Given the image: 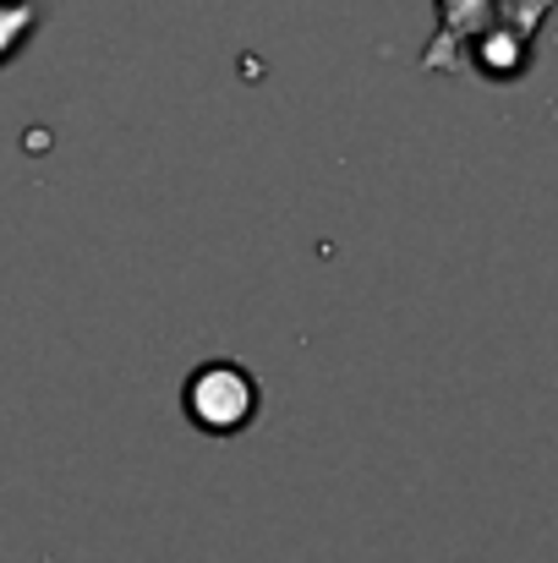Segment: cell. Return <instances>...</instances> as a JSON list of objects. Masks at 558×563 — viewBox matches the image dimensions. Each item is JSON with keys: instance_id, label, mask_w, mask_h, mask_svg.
<instances>
[{"instance_id": "4", "label": "cell", "mask_w": 558, "mask_h": 563, "mask_svg": "<svg viewBox=\"0 0 558 563\" xmlns=\"http://www.w3.org/2000/svg\"><path fill=\"white\" fill-rule=\"evenodd\" d=\"M44 22V0H0V66H11L22 55V44L39 33Z\"/></svg>"}, {"instance_id": "1", "label": "cell", "mask_w": 558, "mask_h": 563, "mask_svg": "<svg viewBox=\"0 0 558 563\" xmlns=\"http://www.w3.org/2000/svg\"><path fill=\"white\" fill-rule=\"evenodd\" d=\"M558 0H499L482 27L471 33L466 44V60L460 71H477L488 82H521L526 66H532V44H537V27L548 22Z\"/></svg>"}, {"instance_id": "3", "label": "cell", "mask_w": 558, "mask_h": 563, "mask_svg": "<svg viewBox=\"0 0 558 563\" xmlns=\"http://www.w3.org/2000/svg\"><path fill=\"white\" fill-rule=\"evenodd\" d=\"M493 5L499 0H438V33L422 49V71H460L466 44H471V33L482 27V16Z\"/></svg>"}, {"instance_id": "2", "label": "cell", "mask_w": 558, "mask_h": 563, "mask_svg": "<svg viewBox=\"0 0 558 563\" xmlns=\"http://www.w3.org/2000/svg\"><path fill=\"white\" fill-rule=\"evenodd\" d=\"M186 421L208 438H236L252 427V416L263 410V388L241 362H203L186 373L182 388Z\"/></svg>"}]
</instances>
